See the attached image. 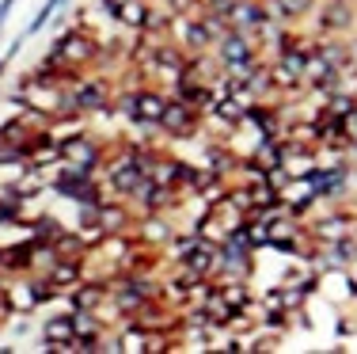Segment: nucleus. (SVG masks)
Here are the masks:
<instances>
[{
	"mask_svg": "<svg viewBox=\"0 0 357 354\" xmlns=\"http://www.w3.org/2000/svg\"><path fill=\"white\" fill-rule=\"evenodd\" d=\"M194 126H198V107H190L186 99L172 96L164 107V115H160V130L172 133V138H190Z\"/></svg>",
	"mask_w": 357,
	"mask_h": 354,
	"instance_id": "nucleus-1",
	"label": "nucleus"
},
{
	"mask_svg": "<svg viewBox=\"0 0 357 354\" xmlns=\"http://www.w3.org/2000/svg\"><path fill=\"white\" fill-rule=\"evenodd\" d=\"M69 96H73V111L76 115H96V111H107L110 107V84H103V80H76Z\"/></svg>",
	"mask_w": 357,
	"mask_h": 354,
	"instance_id": "nucleus-2",
	"label": "nucleus"
},
{
	"mask_svg": "<svg viewBox=\"0 0 357 354\" xmlns=\"http://www.w3.org/2000/svg\"><path fill=\"white\" fill-rule=\"evenodd\" d=\"M107 297L114 301V309H118L122 316H133V313H137V309L144 305V301L152 297V286L144 282V278H133V274H130L126 282H118L114 290L107 293Z\"/></svg>",
	"mask_w": 357,
	"mask_h": 354,
	"instance_id": "nucleus-3",
	"label": "nucleus"
},
{
	"mask_svg": "<svg viewBox=\"0 0 357 354\" xmlns=\"http://www.w3.org/2000/svg\"><path fill=\"white\" fill-rule=\"evenodd\" d=\"M225 15H228V27L243 31V35H255V31L270 20V12H266V4H262V0H240V4H232Z\"/></svg>",
	"mask_w": 357,
	"mask_h": 354,
	"instance_id": "nucleus-4",
	"label": "nucleus"
},
{
	"mask_svg": "<svg viewBox=\"0 0 357 354\" xmlns=\"http://www.w3.org/2000/svg\"><path fill=\"white\" fill-rule=\"evenodd\" d=\"M76 335V320L69 313H57L42 324V351H69Z\"/></svg>",
	"mask_w": 357,
	"mask_h": 354,
	"instance_id": "nucleus-5",
	"label": "nucleus"
},
{
	"mask_svg": "<svg viewBox=\"0 0 357 354\" xmlns=\"http://www.w3.org/2000/svg\"><path fill=\"white\" fill-rule=\"evenodd\" d=\"M35 256H38V240H35V236L23 240V244H15V248H4V271L8 274L35 271Z\"/></svg>",
	"mask_w": 357,
	"mask_h": 354,
	"instance_id": "nucleus-6",
	"label": "nucleus"
},
{
	"mask_svg": "<svg viewBox=\"0 0 357 354\" xmlns=\"http://www.w3.org/2000/svg\"><path fill=\"white\" fill-rule=\"evenodd\" d=\"M126 225H130V206L122 202H99V229L103 236H122Z\"/></svg>",
	"mask_w": 357,
	"mask_h": 354,
	"instance_id": "nucleus-7",
	"label": "nucleus"
},
{
	"mask_svg": "<svg viewBox=\"0 0 357 354\" xmlns=\"http://www.w3.org/2000/svg\"><path fill=\"white\" fill-rule=\"evenodd\" d=\"M107 293H110L107 282H88V278H84V282H76L69 290V305L73 309H88L91 313V309H99L107 301Z\"/></svg>",
	"mask_w": 357,
	"mask_h": 354,
	"instance_id": "nucleus-8",
	"label": "nucleus"
},
{
	"mask_svg": "<svg viewBox=\"0 0 357 354\" xmlns=\"http://www.w3.org/2000/svg\"><path fill=\"white\" fill-rule=\"evenodd\" d=\"M137 236L144 240V248H156V244H167V240H172L175 229L167 225V217H164V214H144V221H141Z\"/></svg>",
	"mask_w": 357,
	"mask_h": 354,
	"instance_id": "nucleus-9",
	"label": "nucleus"
},
{
	"mask_svg": "<svg viewBox=\"0 0 357 354\" xmlns=\"http://www.w3.org/2000/svg\"><path fill=\"white\" fill-rule=\"evenodd\" d=\"M144 12H149V0H122L110 15H114L118 23H126V27L141 31L144 27Z\"/></svg>",
	"mask_w": 357,
	"mask_h": 354,
	"instance_id": "nucleus-10",
	"label": "nucleus"
},
{
	"mask_svg": "<svg viewBox=\"0 0 357 354\" xmlns=\"http://www.w3.org/2000/svg\"><path fill=\"white\" fill-rule=\"evenodd\" d=\"M350 23H354V8L346 4V0H342V4L335 0V4L327 8V15H323V27H327V31H346Z\"/></svg>",
	"mask_w": 357,
	"mask_h": 354,
	"instance_id": "nucleus-11",
	"label": "nucleus"
},
{
	"mask_svg": "<svg viewBox=\"0 0 357 354\" xmlns=\"http://www.w3.org/2000/svg\"><path fill=\"white\" fill-rule=\"evenodd\" d=\"M220 297L228 301V305H232V313L236 316H243V309L251 305V297H248V290H243L240 282H228V286H220Z\"/></svg>",
	"mask_w": 357,
	"mask_h": 354,
	"instance_id": "nucleus-12",
	"label": "nucleus"
},
{
	"mask_svg": "<svg viewBox=\"0 0 357 354\" xmlns=\"http://www.w3.org/2000/svg\"><path fill=\"white\" fill-rule=\"evenodd\" d=\"M319 240H342L346 236V221H338V217H331V221H323L319 229H316Z\"/></svg>",
	"mask_w": 357,
	"mask_h": 354,
	"instance_id": "nucleus-13",
	"label": "nucleus"
},
{
	"mask_svg": "<svg viewBox=\"0 0 357 354\" xmlns=\"http://www.w3.org/2000/svg\"><path fill=\"white\" fill-rule=\"evenodd\" d=\"M61 4H65V0H50V4H46V8H42V12L35 15V20H31L27 35H38V27H46V23H50V15H54L57 8H61Z\"/></svg>",
	"mask_w": 357,
	"mask_h": 354,
	"instance_id": "nucleus-14",
	"label": "nucleus"
},
{
	"mask_svg": "<svg viewBox=\"0 0 357 354\" xmlns=\"http://www.w3.org/2000/svg\"><path fill=\"white\" fill-rule=\"evenodd\" d=\"M12 4H15V0H0V20L8 15V8H12Z\"/></svg>",
	"mask_w": 357,
	"mask_h": 354,
	"instance_id": "nucleus-15",
	"label": "nucleus"
},
{
	"mask_svg": "<svg viewBox=\"0 0 357 354\" xmlns=\"http://www.w3.org/2000/svg\"><path fill=\"white\" fill-rule=\"evenodd\" d=\"M99 4H103V8H107V12H114V8H118V4H122V0H99Z\"/></svg>",
	"mask_w": 357,
	"mask_h": 354,
	"instance_id": "nucleus-16",
	"label": "nucleus"
},
{
	"mask_svg": "<svg viewBox=\"0 0 357 354\" xmlns=\"http://www.w3.org/2000/svg\"><path fill=\"white\" fill-rule=\"evenodd\" d=\"M0 145H4V133H0Z\"/></svg>",
	"mask_w": 357,
	"mask_h": 354,
	"instance_id": "nucleus-17",
	"label": "nucleus"
},
{
	"mask_svg": "<svg viewBox=\"0 0 357 354\" xmlns=\"http://www.w3.org/2000/svg\"><path fill=\"white\" fill-rule=\"evenodd\" d=\"M354 141H357V138H354Z\"/></svg>",
	"mask_w": 357,
	"mask_h": 354,
	"instance_id": "nucleus-18",
	"label": "nucleus"
}]
</instances>
